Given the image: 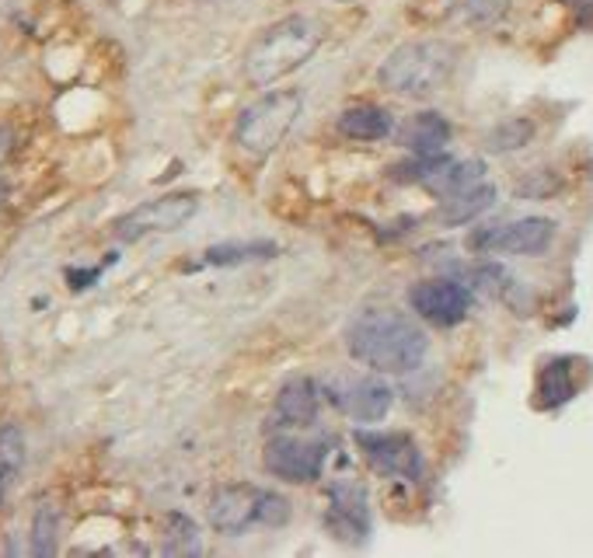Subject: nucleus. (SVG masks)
<instances>
[{"label":"nucleus","instance_id":"obj_20","mask_svg":"<svg viewBox=\"0 0 593 558\" xmlns=\"http://www.w3.org/2000/svg\"><path fill=\"white\" fill-rule=\"evenodd\" d=\"M507 11H510V0H454L451 18L461 25L486 28V25H496Z\"/></svg>","mask_w":593,"mask_h":558},{"label":"nucleus","instance_id":"obj_23","mask_svg":"<svg viewBox=\"0 0 593 558\" xmlns=\"http://www.w3.org/2000/svg\"><path fill=\"white\" fill-rule=\"evenodd\" d=\"M199 527L185 513L168 516V534H164V555H199Z\"/></svg>","mask_w":593,"mask_h":558},{"label":"nucleus","instance_id":"obj_22","mask_svg":"<svg viewBox=\"0 0 593 558\" xmlns=\"http://www.w3.org/2000/svg\"><path fill=\"white\" fill-rule=\"evenodd\" d=\"M572 391H577V384H572L569 377V367L562 360H555L542 370V381H537V395H542V405L545 408H555L572 398Z\"/></svg>","mask_w":593,"mask_h":558},{"label":"nucleus","instance_id":"obj_10","mask_svg":"<svg viewBox=\"0 0 593 558\" xmlns=\"http://www.w3.org/2000/svg\"><path fill=\"white\" fill-rule=\"evenodd\" d=\"M328 527L342 542H363L370 534V507L367 492L357 481H332L328 486Z\"/></svg>","mask_w":593,"mask_h":558},{"label":"nucleus","instance_id":"obj_19","mask_svg":"<svg viewBox=\"0 0 593 558\" xmlns=\"http://www.w3.org/2000/svg\"><path fill=\"white\" fill-rule=\"evenodd\" d=\"M25 464V433L18 426H0V492L18 478Z\"/></svg>","mask_w":593,"mask_h":558},{"label":"nucleus","instance_id":"obj_16","mask_svg":"<svg viewBox=\"0 0 593 558\" xmlns=\"http://www.w3.org/2000/svg\"><path fill=\"white\" fill-rule=\"evenodd\" d=\"M392 129V116L377 105H353L339 116V133L349 140H384Z\"/></svg>","mask_w":593,"mask_h":558},{"label":"nucleus","instance_id":"obj_27","mask_svg":"<svg viewBox=\"0 0 593 558\" xmlns=\"http://www.w3.org/2000/svg\"><path fill=\"white\" fill-rule=\"evenodd\" d=\"M8 140H11V129H0V158L8 154Z\"/></svg>","mask_w":593,"mask_h":558},{"label":"nucleus","instance_id":"obj_5","mask_svg":"<svg viewBox=\"0 0 593 558\" xmlns=\"http://www.w3.org/2000/svg\"><path fill=\"white\" fill-rule=\"evenodd\" d=\"M199 210V199L193 193H172L140 202L137 210H129L126 217L116 220V237L119 241H140L147 234H172L185 228Z\"/></svg>","mask_w":593,"mask_h":558},{"label":"nucleus","instance_id":"obj_1","mask_svg":"<svg viewBox=\"0 0 593 558\" xmlns=\"http://www.w3.org/2000/svg\"><path fill=\"white\" fill-rule=\"evenodd\" d=\"M346 346L353 360L367 363L377 374H409L426 360L430 339L426 332L409 318V314L392 307L363 311L360 318L349 325Z\"/></svg>","mask_w":593,"mask_h":558},{"label":"nucleus","instance_id":"obj_8","mask_svg":"<svg viewBox=\"0 0 593 558\" xmlns=\"http://www.w3.org/2000/svg\"><path fill=\"white\" fill-rule=\"evenodd\" d=\"M409 304L422 322H430L437 328L461 325L472 311V290L457 279H422L412 287Z\"/></svg>","mask_w":593,"mask_h":558},{"label":"nucleus","instance_id":"obj_14","mask_svg":"<svg viewBox=\"0 0 593 558\" xmlns=\"http://www.w3.org/2000/svg\"><path fill=\"white\" fill-rule=\"evenodd\" d=\"M402 143L409 147L416 158H437L443 147L451 143V123L440 112H419L402 129Z\"/></svg>","mask_w":593,"mask_h":558},{"label":"nucleus","instance_id":"obj_12","mask_svg":"<svg viewBox=\"0 0 593 558\" xmlns=\"http://www.w3.org/2000/svg\"><path fill=\"white\" fill-rule=\"evenodd\" d=\"M258 499L263 492L252 486H220L210 499V524L220 534H241L258 524Z\"/></svg>","mask_w":593,"mask_h":558},{"label":"nucleus","instance_id":"obj_17","mask_svg":"<svg viewBox=\"0 0 593 558\" xmlns=\"http://www.w3.org/2000/svg\"><path fill=\"white\" fill-rule=\"evenodd\" d=\"M481 172H486L481 161H447L443 158L433 172L422 178V185L437 196H451V193H461V189H468V185L481 182Z\"/></svg>","mask_w":593,"mask_h":558},{"label":"nucleus","instance_id":"obj_26","mask_svg":"<svg viewBox=\"0 0 593 558\" xmlns=\"http://www.w3.org/2000/svg\"><path fill=\"white\" fill-rule=\"evenodd\" d=\"M569 4L580 11L583 22H593V0H569Z\"/></svg>","mask_w":593,"mask_h":558},{"label":"nucleus","instance_id":"obj_11","mask_svg":"<svg viewBox=\"0 0 593 558\" xmlns=\"http://www.w3.org/2000/svg\"><path fill=\"white\" fill-rule=\"evenodd\" d=\"M357 443L363 446L370 464L387 475L416 478L422 472V457L409 433H357Z\"/></svg>","mask_w":593,"mask_h":558},{"label":"nucleus","instance_id":"obj_15","mask_svg":"<svg viewBox=\"0 0 593 558\" xmlns=\"http://www.w3.org/2000/svg\"><path fill=\"white\" fill-rule=\"evenodd\" d=\"M492 202H496V189H492V185L475 182V185H468V189L443 196V202H440V220H443V223H468V220H475L478 213H486Z\"/></svg>","mask_w":593,"mask_h":558},{"label":"nucleus","instance_id":"obj_6","mask_svg":"<svg viewBox=\"0 0 593 558\" xmlns=\"http://www.w3.org/2000/svg\"><path fill=\"white\" fill-rule=\"evenodd\" d=\"M325 395L342 416L357 419V422L384 419L387 408L395 402V391L374 374H339L325 384Z\"/></svg>","mask_w":593,"mask_h":558},{"label":"nucleus","instance_id":"obj_25","mask_svg":"<svg viewBox=\"0 0 593 558\" xmlns=\"http://www.w3.org/2000/svg\"><path fill=\"white\" fill-rule=\"evenodd\" d=\"M287 520H290V502L280 492H263V499H258V524L283 527Z\"/></svg>","mask_w":593,"mask_h":558},{"label":"nucleus","instance_id":"obj_9","mask_svg":"<svg viewBox=\"0 0 593 558\" xmlns=\"http://www.w3.org/2000/svg\"><path fill=\"white\" fill-rule=\"evenodd\" d=\"M266 472L283 481H314L325 464V443L322 440H296V437H276L266 443L263 454Z\"/></svg>","mask_w":593,"mask_h":558},{"label":"nucleus","instance_id":"obj_3","mask_svg":"<svg viewBox=\"0 0 593 558\" xmlns=\"http://www.w3.org/2000/svg\"><path fill=\"white\" fill-rule=\"evenodd\" d=\"M457 67V49L443 39H422L398 46L377 70V81L405 98H426L451 81Z\"/></svg>","mask_w":593,"mask_h":558},{"label":"nucleus","instance_id":"obj_24","mask_svg":"<svg viewBox=\"0 0 593 558\" xmlns=\"http://www.w3.org/2000/svg\"><path fill=\"white\" fill-rule=\"evenodd\" d=\"M534 137V123L527 119H510L503 126H496L486 137V147L492 154H507V151H521V147Z\"/></svg>","mask_w":593,"mask_h":558},{"label":"nucleus","instance_id":"obj_21","mask_svg":"<svg viewBox=\"0 0 593 558\" xmlns=\"http://www.w3.org/2000/svg\"><path fill=\"white\" fill-rule=\"evenodd\" d=\"M57 537H60V510L53 502H43L32 520V555L39 558L57 555Z\"/></svg>","mask_w":593,"mask_h":558},{"label":"nucleus","instance_id":"obj_4","mask_svg":"<svg viewBox=\"0 0 593 558\" xmlns=\"http://www.w3.org/2000/svg\"><path fill=\"white\" fill-rule=\"evenodd\" d=\"M304 108V95L301 91H272V95L258 98L255 105H248L237 119V143L245 147L248 154H272L276 147L287 140V133L293 129L296 116Z\"/></svg>","mask_w":593,"mask_h":558},{"label":"nucleus","instance_id":"obj_7","mask_svg":"<svg viewBox=\"0 0 593 558\" xmlns=\"http://www.w3.org/2000/svg\"><path fill=\"white\" fill-rule=\"evenodd\" d=\"M555 241V223L548 217H524L499 228H481L468 237L475 252H507V255H542Z\"/></svg>","mask_w":593,"mask_h":558},{"label":"nucleus","instance_id":"obj_13","mask_svg":"<svg viewBox=\"0 0 593 558\" xmlns=\"http://www.w3.org/2000/svg\"><path fill=\"white\" fill-rule=\"evenodd\" d=\"M318 419V384L311 377H293L280 387L272 405V422L276 430H296V426H311Z\"/></svg>","mask_w":593,"mask_h":558},{"label":"nucleus","instance_id":"obj_18","mask_svg":"<svg viewBox=\"0 0 593 558\" xmlns=\"http://www.w3.org/2000/svg\"><path fill=\"white\" fill-rule=\"evenodd\" d=\"M276 248L272 241H224V245L207 248V266H248V263H266Z\"/></svg>","mask_w":593,"mask_h":558},{"label":"nucleus","instance_id":"obj_2","mask_svg":"<svg viewBox=\"0 0 593 558\" xmlns=\"http://www.w3.org/2000/svg\"><path fill=\"white\" fill-rule=\"evenodd\" d=\"M325 43V25L311 14H290L269 25L245 53V78L255 88L283 81L287 73L304 67Z\"/></svg>","mask_w":593,"mask_h":558}]
</instances>
